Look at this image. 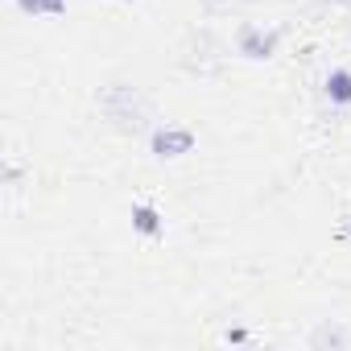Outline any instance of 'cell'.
<instances>
[{"mask_svg": "<svg viewBox=\"0 0 351 351\" xmlns=\"http://www.w3.org/2000/svg\"><path fill=\"white\" fill-rule=\"evenodd\" d=\"M99 108H104V116L108 120H116V124H124V128H136L141 120V99H136V87H124V83H116V87H108L104 95H99Z\"/></svg>", "mask_w": 351, "mask_h": 351, "instance_id": "cell-1", "label": "cell"}, {"mask_svg": "<svg viewBox=\"0 0 351 351\" xmlns=\"http://www.w3.org/2000/svg\"><path fill=\"white\" fill-rule=\"evenodd\" d=\"M149 149H153V157L173 161V157H182V153H191V149H195V132H191L186 124H165V128H157V132H153Z\"/></svg>", "mask_w": 351, "mask_h": 351, "instance_id": "cell-2", "label": "cell"}, {"mask_svg": "<svg viewBox=\"0 0 351 351\" xmlns=\"http://www.w3.org/2000/svg\"><path fill=\"white\" fill-rule=\"evenodd\" d=\"M236 50H240L244 58H252V62H265V58H273V50H277V34H273V29H256V25H240Z\"/></svg>", "mask_w": 351, "mask_h": 351, "instance_id": "cell-3", "label": "cell"}, {"mask_svg": "<svg viewBox=\"0 0 351 351\" xmlns=\"http://www.w3.org/2000/svg\"><path fill=\"white\" fill-rule=\"evenodd\" d=\"M132 232H141V236H161L165 232V219H161V211L153 207V203H132Z\"/></svg>", "mask_w": 351, "mask_h": 351, "instance_id": "cell-4", "label": "cell"}, {"mask_svg": "<svg viewBox=\"0 0 351 351\" xmlns=\"http://www.w3.org/2000/svg\"><path fill=\"white\" fill-rule=\"evenodd\" d=\"M326 99H330L335 108H347V104H351V71H347V66H335V71L326 75Z\"/></svg>", "mask_w": 351, "mask_h": 351, "instance_id": "cell-5", "label": "cell"}, {"mask_svg": "<svg viewBox=\"0 0 351 351\" xmlns=\"http://www.w3.org/2000/svg\"><path fill=\"white\" fill-rule=\"evenodd\" d=\"M17 9L29 13V17H62L66 0H17Z\"/></svg>", "mask_w": 351, "mask_h": 351, "instance_id": "cell-6", "label": "cell"}, {"mask_svg": "<svg viewBox=\"0 0 351 351\" xmlns=\"http://www.w3.org/2000/svg\"><path fill=\"white\" fill-rule=\"evenodd\" d=\"M310 343H314V347H318V343H343V335H339V330H330V326H322Z\"/></svg>", "mask_w": 351, "mask_h": 351, "instance_id": "cell-7", "label": "cell"}, {"mask_svg": "<svg viewBox=\"0 0 351 351\" xmlns=\"http://www.w3.org/2000/svg\"><path fill=\"white\" fill-rule=\"evenodd\" d=\"M203 5H207L211 13H223V9H232V5H236V0H203Z\"/></svg>", "mask_w": 351, "mask_h": 351, "instance_id": "cell-8", "label": "cell"}, {"mask_svg": "<svg viewBox=\"0 0 351 351\" xmlns=\"http://www.w3.org/2000/svg\"><path fill=\"white\" fill-rule=\"evenodd\" d=\"M244 339H248V330H228L223 335V343H244Z\"/></svg>", "mask_w": 351, "mask_h": 351, "instance_id": "cell-9", "label": "cell"}, {"mask_svg": "<svg viewBox=\"0 0 351 351\" xmlns=\"http://www.w3.org/2000/svg\"><path fill=\"white\" fill-rule=\"evenodd\" d=\"M343 240H351V223H343Z\"/></svg>", "mask_w": 351, "mask_h": 351, "instance_id": "cell-10", "label": "cell"}, {"mask_svg": "<svg viewBox=\"0 0 351 351\" xmlns=\"http://www.w3.org/2000/svg\"><path fill=\"white\" fill-rule=\"evenodd\" d=\"M335 5H351V0H335Z\"/></svg>", "mask_w": 351, "mask_h": 351, "instance_id": "cell-11", "label": "cell"}]
</instances>
